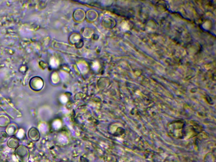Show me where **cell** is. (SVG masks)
Masks as SVG:
<instances>
[{
	"label": "cell",
	"mask_w": 216,
	"mask_h": 162,
	"mask_svg": "<svg viewBox=\"0 0 216 162\" xmlns=\"http://www.w3.org/2000/svg\"><path fill=\"white\" fill-rule=\"evenodd\" d=\"M51 64L53 67H57V65H58V61L57 60L55 59H53L51 61Z\"/></svg>",
	"instance_id": "obj_1"
},
{
	"label": "cell",
	"mask_w": 216,
	"mask_h": 162,
	"mask_svg": "<svg viewBox=\"0 0 216 162\" xmlns=\"http://www.w3.org/2000/svg\"><path fill=\"white\" fill-rule=\"evenodd\" d=\"M93 67L94 68H95L96 69H97V68H98V67H99V65H98V63H97L96 65V63H94L93 65Z\"/></svg>",
	"instance_id": "obj_2"
}]
</instances>
